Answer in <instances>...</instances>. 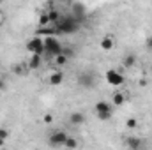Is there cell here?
<instances>
[{
	"label": "cell",
	"instance_id": "19",
	"mask_svg": "<svg viewBox=\"0 0 152 150\" xmlns=\"http://www.w3.org/2000/svg\"><path fill=\"white\" fill-rule=\"evenodd\" d=\"M136 127H138V120H136L134 117H129V118L126 120V129L133 131V129H136Z\"/></svg>",
	"mask_w": 152,
	"mask_h": 150
},
{
	"label": "cell",
	"instance_id": "10",
	"mask_svg": "<svg viewBox=\"0 0 152 150\" xmlns=\"http://www.w3.org/2000/svg\"><path fill=\"white\" fill-rule=\"evenodd\" d=\"M85 120H87V117H85V113L83 111H73L69 115V122L73 124V125H83L85 124Z\"/></svg>",
	"mask_w": 152,
	"mask_h": 150
},
{
	"label": "cell",
	"instance_id": "22",
	"mask_svg": "<svg viewBox=\"0 0 152 150\" xmlns=\"http://www.w3.org/2000/svg\"><path fill=\"white\" fill-rule=\"evenodd\" d=\"M0 138L7 141V138H9V129H5V127H2V125H0Z\"/></svg>",
	"mask_w": 152,
	"mask_h": 150
},
{
	"label": "cell",
	"instance_id": "5",
	"mask_svg": "<svg viewBox=\"0 0 152 150\" xmlns=\"http://www.w3.org/2000/svg\"><path fill=\"white\" fill-rule=\"evenodd\" d=\"M27 50L30 51V55H39V57H44V42L41 37H32L27 41Z\"/></svg>",
	"mask_w": 152,
	"mask_h": 150
},
{
	"label": "cell",
	"instance_id": "3",
	"mask_svg": "<svg viewBox=\"0 0 152 150\" xmlns=\"http://www.w3.org/2000/svg\"><path fill=\"white\" fill-rule=\"evenodd\" d=\"M94 113L99 120H110L113 117V104L108 101H97L94 104Z\"/></svg>",
	"mask_w": 152,
	"mask_h": 150
},
{
	"label": "cell",
	"instance_id": "26",
	"mask_svg": "<svg viewBox=\"0 0 152 150\" xmlns=\"http://www.w3.org/2000/svg\"><path fill=\"white\" fill-rule=\"evenodd\" d=\"M2 147H5V140H2V138H0V149H2Z\"/></svg>",
	"mask_w": 152,
	"mask_h": 150
},
{
	"label": "cell",
	"instance_id": "24",
	"mask_svg": "<svg viewBox=\"0 0 152 150\" xmlns=\"http://www.w3.org/2000/svg\"><path fill=\"white\" fill-rule=\"evenodd\" d=\"M138 83H140V87H145V85H147V79H145V78H140Z\"/></svg>",
	"mask_w": 152,
	"mask_h": 150
},
{
	"label": "cell",
	"instance_id": "12",
	"mask_svg": "<svg viewBox=\"0 0 152 150\" xmlns=\"http://www.w3.org/2000/svg\"><path fill=\"white\" fill-rule=\"evenodd\" d=\"M41 62H42V57H39V55H30V57H28V62H27L28 71L39 69V67H41Z\"/></svg>",
	"mask_w": 152,
	"mask_h": 150
},
{
	"label": "cell",
	"instance_id": "28",
	"mask_svg": "<svg viewBox=\"0 0 152 150\" xmlns=\"http://www.w3.org/2000/svg\"><path fill=\"white\" fill-rule=\"evenodd\" d=\"M151 73H152V66H151Z\"/></svg>",
	"mask_w": 152,
	"mask_h": 150
},
{
	"label": "cell",
	"instance_id": "2",
	"mask_svg": "<svg viewBox=\"0 0 152 150\" xmlns=\"http://www.w3.org/2000/svg\"><path fill=\"white\" fill-rule=\"evenodd\" d=\"M42 42H44V57L55 58V57H58V55L62 53L64 44L55 37V36H51V37H42Z\"/></svg>",
	"mask_w": 152,
	"mask_h": 150
},
{
	"label": "cell",
	"instance_id": "23",
	"mask_svg": "<svg viewBox=\"0 0 152 150\" xmlns=\"http://www.w3.org/2000/svg\"><path fill=\"white\" fill-rule=\"evenodd\" d=\"M145 48H147L149 51H152V36L151 37H147V41H145Z\"/></svg>",
	"mask_w": 152,
	"mask_h": 150
},
{
	"label": "cell",
	"instance_id": "7",
	"mask_svg": "<svg viewBox=\"0 0 152 150\" xmlns=\"http://www.w3.org/2000/svg\"><path fill=\"white\" fill-rule=\"evenodd\" d=\"M78 85L81 88H94L96 87V78H94L92 73H88V71H81L78 74Z\"/></svg>",
	"mask_w": 152,
	"mask_h": 150
},
{
	"label": "cell",
	"instance_id": "11",
	"mask_svg": "<svg viewBox=\"0 0 152 150\" xmlns=\"http://www.w3.org/2000/svg\"><path fill=\"white\" fill-rule=\"evenodd\" d=\"M126 101H127V94L126 92H122V90L113 92V95H112V104L113 106H122V104H126Z\"/></svg>",
	"mask_w": 152,
	"mask_h": 150
},
{
	"label": "cell",
	"instance_id": "4",
	"mask_svg": "<svg viewBox=\"0 0 152 150\" xmlns=\"http://www.w3.org/2000/svg\"><path fill=\"white\" fill-rule=\"evenodd\" d=\"M67 138H69V134H67L66 131H62V129L53 131V133H50V136H48V145L53 147V149H60V147L66 145Z\"/></svg>",
	"mask_w": 152,
	"mask_h": 150
},
{
	"label": "cell",
	"instance_id": "13",
	"mask_svg": "<svg viewBox=\"0 0 152 150\" xmlns=\"http://www.w3.org/2000/svg\"><path fill=\"white\" fill-rule=\"evenodd\" d=\"M99 46H101V50H104V51H110V50H113V46H115V39L112 37V36H104V37L101 39Z\"/></svg>",
	"mask_w": 152,
	"mask_h": 150
},
{
	"label": "cell",
	"instance_id": "21",
	"mask_svg": "<svg viewBox=\"0 0 152 150\" xmlns=\"http://www.w3.org/2000/svg\"><path fill=\"white\" fill-rule=\"evenodd\" d=\"M42 122H44L46 125L53 124V115H51V113H44V115H42Z\"/></svg>",
	"mask_w": 152,
	"mask_h": 150
},
{
	"label": "cell",
	"instance_id": "16",
	"mask_svg": "<svg viewBox=\"0 0 152 150\" xmlns=\"http://www.w3.org/2000/svg\"><path fill=\"white\" fill-rule=\"evenodd\" d=\"M51 62H53V64H55L57 67H64V66L67 64V58H66V57H64V55L60 53L58 57H55V58H51Z\"/></svg>",
	"mask_w": 152,
	"mask_h": 150
},
{
	"label": "cell",
	"instance_id": "1",
	"mask_svg": "<svg viewBox=\"0 0 152 150\" xmlns=\"http://www.w3.org/2000/svg\"><path fill=\"white\" fill-rule=\"evenodd\" d=\"M57 34H75L80 30V20H76L73 14H62V18L58 20V23L55 25Z\"/></svg>",
	"mask_w": 152,
	"mask_h": 150
},
{
	"label": "cell",
	"instance_id": "25",
	"mask_svg": "<svg viewBox=\"0 0 152 150\" xmlns=\"http://www.w3.org/2000/svg\"><path fill=\"white\" fill-rule=\"evenodd\" d=\"M4 88H5V79L0 78V90H4Z\"/></svg>",
	"mask_w": 152,
	"mask_h": 150
},
{
	"label": "cell",
	"instance_id": "9",
	"mask_svg": "<svg viewBox=\"0 0 152 150\" xmlns=\"http://www.w3.org/2000/svg\"><path fill=\"white\" fill-rule=\"evenodd\" d=\"M126 147L129 150H142L143 149V140L138 136H127L126 138Z\"/></svg>",
	"mask_w": 152,
	"mask_h": 150
},
{
	"label": "cell",
	"instance_id": "6",
	"mask_svg": "<svg viewBox=\"0 0 152 150\" xmlns=\"http://www.w3.org/2000/svg\"><path fill=\"white\" fill-rule=\"evenodd\" d=\"M104 79L108 85H113V87L124 85V74H122V71H117V69H108L104 74Z\"/></svg>",
	"mask_w": 152,
	"mask_h": 150
},
{
	"label": "cell",
	"instance_id": "14",
	"mask_svg": "<svg viewBox=\"0 0 152 150\" xmlns=\"http://www.w3.org/2000/svg\"><path fill=\"white\" fill-rule=\"evenodd\" d=\"M122 66H124L126 69H133V67L136 66V55H133V53H127V55L122 58Z\"/></svg>",
	"mask_w": 152,
	"mask_h": 150
},
{
	"label": "cell",
	"instance_id": "8",
	"mask_svg": "<svg viewBox=\"0 0 152 150\" xmlns=\"http://www.w3.org/2000/svg\"><path fill=\"white\" fill-rule=\"evenodd\" d=\"M48 83H50L51 87H58V85H62V83H64V73H62L60 69L51 71V73L48 74Z\"/></svg>",
	"mask_w": 152,
	"mask_h": 150
},
{
	"label": "cell",
	"instance_id": "20",
	"mask_svg": "<svg viewBox=\"0 0 152 150\" xmlns=\"http://www.w3.org/2000/svg\"><path fill=\"white\" fill-rule=\"evenodd\" d=\"M62 55L69 60V58H73V57H75V50H73L71 46H64V48H62Z\"/></svg>",
	"mask_w": 152,
	"mask_h": 150
},
{
	"label": "cell",
	"instance_id": "27",
	"mask_svg": "<svg viewBox=\"0 0 152 150\" xmlns=\"http://www.w3.org/2000/svg\"><path fill=\"white\" fill-rule=\"evenodd\" d=\"M0 25H2V14H0Z\"/></svg>",
	"mask_w": 152,
	"mask_h": 150
},
{
	"label": "cell",
	"instance_id": "18",
	"mask_svg": "<svg viewBox=\"0 0 152 150\" xmlns=\"http://www.w3.org/2000/svg\"><path fill=\"white\" fill-rule=\"evenodd\" d=\"M51 23H50V18H48V14L46 12H42L41 16H39V27L41 28H44V27H50Z\"/></svg>",
	"mask_w": 152,
	"mask_h": 150
},
{
	"label": "cell",
	"instance_id": "15",
	"mask_svg": "<svg viewBox=\"0 0 152 150\" xmlns=\"http://www.w3.org/2000/svg\"><path fill=\"white\" fill-rule=\"evenodd\" d=\"M11 71H12V74L25 76L28 73V67H27V64H14V66L11 67Z\"/></svg>",
	"mask_w": 152,
	"mask_h": 150
},
{
	"label": "cell",
	"instance_id": "17",
	"mask_svg": "<svg viewBox=\"0 0 152 150\" xmlns=\"http://www.w3.org/2000/svg\"><path fill=\"white\" fill-rule=\"evenodd\" d=\"M64 147H66L67 150H75V149H78V140H76L75 136H69Z\"/></svg>",
	"mask_w": 152,
	"mask_h": 150
}]
</instances>
